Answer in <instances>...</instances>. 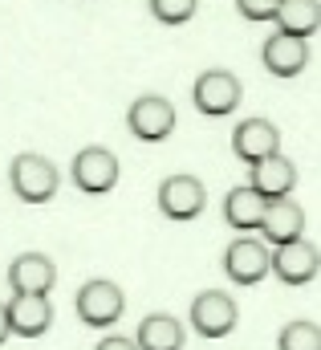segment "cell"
I'll list each match as a JSON object with an SVG mask.
<instances>
[{
	"instance_id": "cell-1",
	"label": "cell",
	"mask_w": 321,
	"mask_h": 350,
	"mask_svg": "<svg viewBox=\"0 0 321 350\" xmlns=\"http://www.w3.org/2000/svg\"><path fill=\"white\" fill-rule=\"evenodd\" d=\"M8 183H12V191H16L25 204H49V200L57 196L61 175L53 167V159H45V155H37V151H20V155L12 159V167H8Z\"/></svg>"
},
{
	"instance_id": "cell-2",
	"label": "cell",
	"mask_w": 321,
	"mask_h": 350,
	"mask_svg": "<svg viewBox=\"0 0 321 350\" xmlns=\"http://www.w3.org/2000/svg\"><path fill=\"white\" fill-rule=\"evenodd\" d=\"M74 310H78V318L85 326H94V330H102V326H114L118 318H122V310H126V297H122V289L114 285V281H106V277H94V281H85L78 289V297H74Z\"/></svg>"
},
{
	"instance_id": "cell-3",
	"label": "cell",
	"mask_w": 321,
	"mask_h": 350,
	"mask_svg": "<svg viewBox=\"0 0 321 350\" xmlns=\"http://www.w3.org/2000/svg\"><path fill=\"white\" fill-rule=\"evenodd\" d=\"M240 98H244L240 78L228 74V70H208V74H199L195 86H191V102H195V110L208 114V118H224V114H232V110L240 106Z\"/></svg>"
},
{
	"instance_id": "cell-4",
	"label": "cell",
	"mask_w": 321,
	"mask_h": 350,
	"mask_svg": "<svg viewBox=\"0 0 321 350\" xmlns=\"http://www.w3.org/2000/svg\"><path fill=\"white\" fill-rule=\"evenodd\" d=\"M126 126H130V135L143 139V143H163V139L175 131V106H171L163 94H143V98L130 102Z\"/></svg>"
},
{
	"instance_id": "cell-5",
	"label": "cell",
	"mask_w": 321,
	"mask_h": 350,
	"mask_svg": "<svg viewBox=\"0 0 321 350\" xmlns=\"http://www.w3.org/2000/svg\"><path fill=\"white\" fill-rule=\"evenodd\" d=\"M208 204V187L199 175H167L159 183V212L167 220H195Z\"/></svg>"
},
{
	"instance_id": "cell-6",
	"label": "cell",
	"mask_w": 321,
	"mask_h": 350,
	"mask_svg": "<svg viewBox=\"0 0 321 350\" xmlns=\"http://www.w3.org/2000/svg\"><path fill=\"white\" fill-rule=\"evenodd\" d=\"M70 179L78 183L85 196H106L118 183V155L110 147H81L74 155Z\"/></svg>"
},
{
	"instance_id": "cell-7",
	"label": "cell",
	"mask_w": 321,
	"mask_h": 350,
	"mask_svg": "<svg viewBox=\"0 0 321 350\" xmlns=\"http://www.w3.org/2000/svg\"><path fill=\"white\" fill-rule=\"evenodd\" d=\"M224 273H228V281H236V285H256V281H264V273H273V253H268V245L256 241V237H236V241L224 249Z\"/></svg>"
},
{
	"instance_id": "cell-8",
	"label": "cell",
	"mask_w": 321,
	"mask_h": 350,
	"mask_svg": "<svg viewBox=\"0 0 321 350\" xmlns=\"http://www.w3.org/2000/svg\"><path fill=\"white\" fill-rule=\"evenodd\" d=\"M236 318H240V310H236V301H232L224 289H204V293L191 301V326H195V334H204V338H224V334H232V330H236Z\"/></svg>"
},
{
	"instance_id": "cell-9",
	"label": "cell",
	"mask_w": 321,
	"mask_h": 350,
	"mask_svg": "<svg viewBox=\"0 0 321 350\" xmlns=\"http://www.w3.org/2000/svg\"><path fill=\"white\" fill-rule=\"evenodd\" d=\"M248 187L260 196V200H289L293 196V187H297V163L285 155V151H277V155H268V159H260V163H252V175H248Z\"/></svg>"
},
{
	"instance_id": "cell-10",
	"label": "cell",
	"mask_w": 321,
	"mask_h": 350,
	"mask_svg": "<svg viewBox=\"0 0 321 350\" xmlns=\"http://www.w3.org/2000/svg\"><path fill=\"white\" fill-rule=\"evenodd\" d=\"M260 237H264V245H273V249H285V245L301 241V237H305V212H301V204H297L293 196H289V200H273V204L264 208Z\"/></svg>"
},
{
	"instance_id": "cell-11",
	"label": "cell",
	"mask_w": 321,
	"mask_h": 350,
	"mask_svg": "<svg viewBox=\"0 0 321 350\" xmlns=\"http://www.w3.org/2000/svg\"><path fill=\"white\" fill-rule=\"evenodd\" d=\"M232 151L240 155L244 163L252 167V163H260V159H268V155H277L281 151V131H277V122H268V118H244L240 126H236V135H232Z\"/></svg>"
},
{
	"instance_id": "cell-12",
	"label": "cell",
	"mask_w": 321,
	"mask_h": 350,
	"mask_svg": "<svg viewBox=\"0 0 321 350\" xmlns=\"http://www.w3.org/2000/svg\"><path fill=\"white\" fill-rule=\"evenodd\" d=\"M321 269V253L313 241H293V245H285V249H273V273L285 281V285H309L313 277H318Z\"/></svg>"
},
{
	"instance_id": "cell-13",
	"label": "cell",
	"mask_w": 321,
	"mask_h": 350,
	"mask_svg": "<svg viewBox=\"0 0 321 350\" xmlns=\"http://www.w3.org/2000/svg\"><path fill=\"white\" fill-rule=\"evenodd\" d=\"M4 310H8V330H12L16 338H41V334L53 326V306H49V297L12 293V301H8Z\"/></svg>"
},
{
	"instance_id": "cell-14",
	"label": "cell",
	"mask_w": 321,
	"mask_h": 350,
	"mask_svg": "<svg viewBox=\"0 0 321 350\" xmlns=\"http://www.w3.org/2000/svg\"><path fill=\"white\" fill-rule=\"evenodd\" d=\"M260 62L273 78H297L309 66V41H297L289 33H273L260 49Z\"/></svg>"
},
{
	"instance_id": "cell-15",
	"label": "cell",
	"mask_w": 321,
	"mask_h": 350,
	"mask_svg": "<svg viewBox=\"0 0 321 350\" xmlns=\"http://www.w3.org/2000/svg\"><path fill=\"white\" fill-rule=\"evenodd\" d=\"M57 281V269L45 253H20L16 261L8 265V285L12 293H37V297H49Z\"/></svg>"
},
{
	"instance_id": "cell-16",
	"label": "cell",
	"mask_w": 321,
	"mask_h": 350,
	"mask_svg": "<svg viewBox=\"0 0 321 350\" xmlns=\"http://www.w3.org/2000/svg\"><path fill=\"white\" fill-rule=\"evenodd\" d=\"M273 21H277V33L309 41L321 29V0H281V8H277Z\"/></svg>"
},
{
	"instance_id": "cell-17",
	"label": "cell",
	"mask_w": 321,
	"mask_h": 350,
	"mask_svg": "<svg viewBox=\"0 0 321 350\" xmlns=\"http://www.w3.org/2000/svg\"><path fill=\"white\" fill-rule=\"evenodd\" d=\"M264 208H268V200H260L248 183L240 187H232L228 196H224V220L232 224V228H240L244 237L252 232V228H260V220H264Z\"/></svg>"
},
{
	"instance_id": "cell-18",
	"label": "cell",
	"mask_w": 321,
	"mask_h": 350,
	"mask_svg": "<svg viewBox=\"0 0 321 350\" xmlns=\"http://www.w3.org/2000/svg\"><path fill=\"white\" fill-rule=\"evenodd\" d=\"M139 350H183V326L171 314H147L135 334Z\"/></svg>"
},
{
	"instance_id": "cell-19",
	"label": "cell",
	"mask_w": 321,
	"mask_h": 350,
	"mask_svg": "<svg viewBox=\"0 0 321 350\" xmlns=\"http://www.w3.org/2000/svg\"><path fill=\"white\" fill-rule=\"evenodd\" d=\"M277 350H321V326L309 322V318L285 322L281 338H277Z\"/></svg>"
},
{
	"instance_id": "cell-20",
	"label": "cell",
	"mask_w": 321,
	"mask_h": 350,
	"mask_svg": "<svg viewBox=\"0 0 321 350\" xmlns=\"http://www.w3.org/2000/svg\"><path fill=\"white\" fill-rule=\"evenodd\" d=\"M199 0H151V16L163 25H187L195 16Z\"/></svg>"
},
{
	"instance_id": "cell-21",
	"label": "cell",
	"mask_w": 321,
	"mask_h": 350,
	"mask_svg": "<svg viewBox=\"0 0 321 350\" xmlns=\"http://www.w3.org/2000/svg\"><path fill=\"white\" fill-rule=\"evenodd\" d=\"M236 8H240L244 21H273L281 0H236Z\"/></svg>"
},
{
	"instance_id": "cell-22",
	"label": "cell",
	"mask_w": 321,
	"mask_h": 350,
	"mask_svg": "<svg viewBox=\"0 0 321 350\" xmlns=\"http://www.w3.org/2000/svg\"><path fill=\"white\" fill-rule=\"evenodd\" d=\"M98 350H139L135 347V338H126V334H110V338H102Z\"/></svg>"
},
{
	"instance_id": "cell-23",
	"label": "cell",
	"mask_w": 321,
	"mask_h": 350,
	"mask_svg": "<svg viewBox=\"0 0 321 350\" xmlns=\"http://www.w3.org/2000/svg\"><path fill=\"white\" fill-rule=\"evenodd\" d=\"M8 334H12V330H8V310H4V306H0V347H4V342H8Z\"/></svg>"
}]
</instances>
